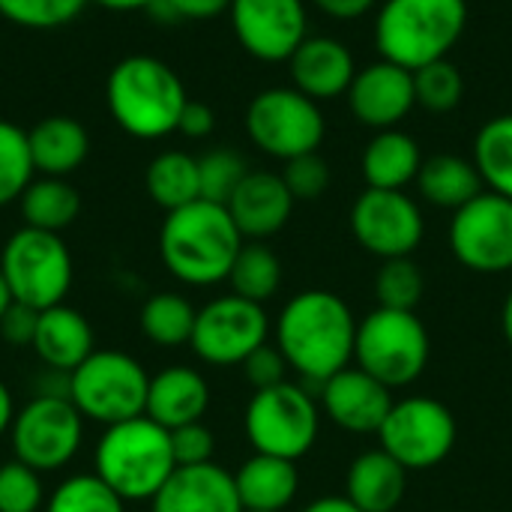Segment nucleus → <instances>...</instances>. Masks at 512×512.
Listing matches in <instances>:
<instances>
[{
	"mask_svg": "<svg viewBox=\"0 0 512 512\" xmlns=\"http://www.w3.org/2000/svg\"><path fill=\"white\" fill-rule=\"evenodd\" d=\"M30 159L42 177H69L78 171L90 153L87 129L66 114H51L27 129Z\"/></svg>",
	"mask_w": 512,
	"mask_h": 512,
	"instance_id": "a878e982",
	"label": "nucleus"
},
{
	"mask_svg": "<svg viewBox=\"0 0 512 512\" xmlns=\"http://www.w3.org/2000/svg\"><path fill=\"white\" fill-rule=\"evenodd\" d=\"M12 417H15L12 393H9V387L0 381V435H3V432H9V426H12Z\"/></svg>",
	"mask_w": 512,
	"mask_h": 512,
	"instance_id": "8fccbe9b",
	"label": "nucleus"
},
{
	"mask_svg": "<svg viewBox=\"0 0 512 512\" xmlns=\"http://www.w3.org/2000/svg\"><path fill=\"white\" fill-rule=\"evenodd\" d=\"M150 504L153 512H243L234 474L216 462L177 468Z\"/></svg>",
	"mask_w": 512,
	"mask_h": 512,
	"instance_id": "412c9836",
	"label": "nucleus"
},
{
	"mask_svg": "<svg viewBox=\"0 0 512 512\" xmlns=\"http://www.w3.org/2000/svg\"><path fill=\"white\" fill-rule=\"evenodd\" d=\"M294 204L297 201L288 192L282 174L249 171L225 207H228L237 231L243 234V240H267L288 225Z\"/></svg>",
	"mask_w": 512,
	"mask_h": 512,
	"instance_id": "aec40b11",
	"label": "nucleus"
},
{
	"mask_svg": "<svg viewBox=\"0 0 512 512\" xmlns=\"http://www.w3.org/2000/svg\"><path fill=\"white\" fill-rule=\"evenodd\" d=\"M198 309L174 291H159L141 306V333L159 348H180L192 342Z\"/></svg>",
	"mask_w": 512,
	"mask_h": 512,
	"instance_id": "2f4dec72",
	"label": "nucleus"
},
{
	"mask_svg": "<svg viewBox=\"0 0 512 512\" xmlns=\"http://www.w3.org/2000/svg\"><path fill=\"white\" fill-rule=\"evenodd\" d=\"M177 471L171 435L150 417L105 426L96 447V477L123 501H153Z\"/></svg>",
	"mask_w": 512,
	"mask_h": 512,
	"instance_id": "39448f33",
	"label": "nucleus"
},
{
	"mask_svg": "<svg viewBox=\"0 0 512 512\" xmlns=\"http://www.w3.org/2000/svg\"><path fill=\"white\" fill-rule=\"evenodd\" d=\"M243 375H246V381L255 387V390H267V387H276V384H285L288 378V360H285V354L279 351V345H270V342H264L261 348H255L243 363Z\"/></svg>",
	"mask_w": 512,
	"mask_h": 512,
	"instance_id": "37998d69",
	"label": "nucleus"
},
{
	"mask_svg": "<svg viewBox=\"0 0 512 512\" xmlns=\"http://www.w3.org/2000/svg\"><path fill=\"white\" fill-rule=\"evenodd\" d=\"M282 180H285L288 192L294 195V201H315L330 189L333 174H330L327 159L318 156V150H315V153L288 159L285 171H282Z\"/></svg>",
	"mask_w": 512,
	"mask_h": 512,
	"instance_id": "a19ab883",
	"label": "nucleus"
},
{
	"mask_svg": "<svg viewBox=\"0 0 512 512\" xmlns=\"http://www.w3.org/2000/svg\"><path fill=\"white\" fill-rule=\"evenodd\" d=\"M210 408V387L201 372L189 366H168L150 378L144 417L159 423L162 429H180L189 423H201Z\"/></svg>",
	"mask_w": 512,
	"mask_h": 512,
	"instance_id": "4be33fe9",
	"label": "nucleus"
},
{
	"mask_svg": "<svg viewBox=\"0 0 512 512\" xmlns=\"http://www.w3.org/2000/svg\"><path fill=\"white\" fill-rule=\"evenodd\" d=\"M216 129V114L210 105L204 102H186L183 114H180V123H177V132H183L186 138H207L210 132Z\"/></svg>",
	"mask_w": 512,
	"mask_h": 512,
	"instance_id": "a18cd8bd",
	"label": "nucleus"
},
{
	"mask_svg": "<svg viewBox=\"0 0 512 512\" xmlns=\"http://www.w3.org/2000/svg\"><path fill=\"white\" fill-rule=\"evenodd\" d=\"M123 498H117L96 474H75L63 480L48 504L45 512H126Z\"/></svg>",
	"mask_w": 512,
	"mask_h": 512,
	"instance_id": "c9c22d12",
	"label": "nucleus"
},
{
	"mask_svg": "<svg viewBox=\"0 0 512 512\" xmlns=\"http://www.w3.org/2000/svg\"><path fill=\"white\" fill-rule=\"evenodd\" d=\"M93 3H99L111 12H135V9H147L153 0H93Z\"/></svg>",
	"mask_w": 512,
	"mask_h": 512,
	"instance_id": "3c124183",
	"label": "nucleus"
},
{
	"mask_svg": "<svg viewBox=\"0 0 512 512\" xmlns=\"http://www.w3.org/2000/svg\"><path fill=\"white\" fill-rule=\"evenodd\" d=\"M357 318L351 306L333 291H300L276 318V345L288 366L312 381L324 384L354 360Z\"/></svg>",
	"mask_w": 512,
	"mask_h": 512,
	"instance_id": "f257e3e1",
	"label": "nucleus"
},
{
	"mask_svg": "<svg viewBox=\"0 0 512 512\" xmlns=\"http://www.w3.org/2000/svg\"><path fill=\"white\" fill-rule=\"evenodd\" d=\"M417 189L432 207L453 210V213L468 201H474L480 192H486L474 159L456 153H435L423 159V168L417 174Z\"/></svg>",
	"mask_w": 512,
	"mask_h": 512,
	"instance_id": "cd10ccee",
	"label": "nucleus"
},
{
	"mask_svg": "<svg viewBox=\"0 0 512 512\" xmlns=\"http://www.w3.org/2000/svg\"><path fill=\"white\" fill-rule=\"evenodd\" d=\"M351 231L354 240L381 261L411 258L426 237V219L405 189L366 186L351 207Z\"/></svg>",
	"mask_w": 512,
	"mask_h": 512,
	"instance_id": "ddd939ff",
	"label": "nucleus"
},
{
	"mask_svg": "<svg viewBox=\"0 0 512 512\" xmlns=\"http://www.w3.org/2000/svg\"><path fill=\"white\" fill-rule=\"evenodd\" d=\"M45 501L39 471L12 459L0 465V512H39Z\"/></svg>",
	"mask_w": 512,
	"mask_h": 512,
	"instance_id": "ea45409f",
	"label": "nucleus"
},
{
	"mask_svg": "<svg viewBox=\"0 0 512 512\" xmlns=\"http://www.w3.org/2000/svg\"><path fill=\"white\" fill-rule=\"evenodd\" d=\"M468 27V0H384L375 45L384 60L411 72L450 57Z\"/></svg>",
	"mask_w": 512,
	"mask_h": 512,
	"instance_id": "20e7f679",
	"label": "nucleus"
},
{
	"mask_svg": "<svg viewBox=\"0 0 512 512\" xmlns=\"http://www.w3.org/2000/svg\"><path fill=\"white\" fill-rule=\"evenodd\" d=\"M357 69L351 48L336 36H306L288 60L294 87L318 105L345 96Z\"/></svg>",
	"mask_w": 512,
	"mask_h": 512,
	"instance_id": "6ab92c4d",
	"label": "nucleus"
},
{
	"mask_svg": "<svg viewBox=\"0 0 512 512\" xmlns=\"http://www.w3.org/2000/svg\"><path fill=\"white\" fill-rule=\"evenodd\" d=\"M231 294L264 306L282 288V261L264 240H246L228 273Z\"/></svg>",
	"mask_w": 512,
	"mask_h": 512,
	"instance_id": "7c9ffc66",
	"label": "nucleus"
},
{
	"mask_svg": "<svg viewBox=\"0 0 512 512\" xmlns=\"http://www.w3.org/2000/svg\"><path fill=\"white\" fill-rule=\"evenodd\" d=\"M33 174L36 168L30 159L27 132L9 120H0V207L18 201Z\"/></svg>",
	"mask_w": 512,
	"mask_h": 512,
	"instance_id": "72a5a7b5",
	"label": "nucleus"
},
{
	"mask_svg": "<svg viewBox=\"0 0 512 512\" xmlns=\"http://www.w3.org/2000/svg\"><path fill=\"white\" fill-rule=\"evenodd\" d=\"M144 186L156 207H162L165 213L180 210L201 198L198 159L183 150H165L153 156V162L147 165Z\"/></svg>",
	"mask_w": 512,
	"mask_h": 512,
	"instance_id": "c756f323",
	"label": "nucleus"
},
{
	"mask_svg": "<svg viewBox=\"0 0 512 512\" xmlns=\"http://www.w3.org/2000/svg\"><path fill=\"white\" fill-rule=\"evenodd\" d=\"M408 489V471L381 447L360 453L345 477V498L360 512H396Z\"/></svg>",
	"mask_w": 512,
	"mask_h": 512,
	"instance_id": "b1692460",
	"label": "nucleus"
},
{
	"mask_svg": "<svg viewBox=\"0 0 512 512\" xmlns=\"http://www.w3.org/2000/svg\"><path fill=\"white\" fill-rule=\"evenodd\" d=\"M15 300H12V291H9V285H6V279H3V273H0V321H3V315H6V309L12 306Z\"/></svg>",
	"mask_w": 512,
	"mask_h": 512,
	"instance_id": "864d4df0",
	"label": "nucleus"
},
{
	"mask_svg": "<svg viewBox=\"0 0 512 512\" xmlns=\"http://www.w3.org/2000/svg\"><path fill=\"white\" fill-rule=\"evenodd\" d=\"M90 0H0V15L24 30H57L72 24Z\"/></svg>",
	"mask_w": 512,
	"mask_h": 512,
	"instance_id": "4c0bfd02",
	"label": "nucleus"
},
{
	"mask_svg": "<svg viewBox=\"0 0 512 512\" xmlns=\"http://www.w3.org/2000/svg\"><path fill=\"white\" fill-rule=\"evenodd\" d=\"M243 426L255 453L297 462L318 441L321 408L306 387L285 381L267 390H255L246 405Z\"/></svg>",
	"mask_w": 512,
	"mask_h": 512,
	"instance_id": "6e6552de",
	"label": "nucleus"
},
{
	"mask_svg": "<svg viewBox=\"0 0 512 512\" xmlns=\"http://www.w3.org/2000/svg\"><path fill=\"white\" fill-rule=\"evenodd\" d=\"M501 330H504V339L512 345V288L504 300V309H501Z\"/></svg>",
	"mask_w": 512,
	"mask_h": 512,
	"instance_id": "603ef678",
	"label": "nucleus"
},
{
	"mask_svg": "<svg viewBox=\"0 0 512 512\" xmlns=\"http://www.w3.org/2000/svg\"><path fill=\"white\" fill-rule=\"evenodd\" d=\"M393 402V390L357 366H348L321 384L324 414L333 426L351 435H378Z\"/></svg>",
	"mask_w": 512,
	"mask_h": 512,
	"instance_id": "a211bd4d",
	"label": "nucleus"
},
{
	"mask_svg": "<svg viewBox=\"0 0 512 512\" xmlns=\"http://www.w3.org/2000/svg\"><path fill=\"white\" fill-rule=\"evenodd\" d=\"M84 441V417L66 393H39L9 426V444L18 462L39 474L69 465Z\"/></svg>",
	"mask_w": 512,
	"mask_h": 512,
	"instance_id": "9b49d317",
	"label": "nucleus"
},
{
	"mask_svg": "<svg viewBox=\"0 0 512 512\" xmlns=\"http://www.w3.org/2000/svg\"><path fill=\"white\" fill-rule=\"evenodd\" d=\"M36 321H39V312L30 309V306H21V303H12L0 321V336L9 342V345H33V333H36Z\"/></svg>",
	"mask_w": 512,
	"mask_h": 512,
	"instance_id": "c03bdc74",
	"label": "nucleus"
},
{
	"mask_svg": "<svg viewBox=\"0 0 512 512\" xmlns=\"http://www.w3.org/2000/svg\"><path fill=\"white\" fill-rule=\"evenodd\" d=\"M150 375L123 351H93L75 372H69L66 396L84 420L114 426L144 417Z\"/></svg>",
	"mask_w": 512,
	"mask_h": 512,
	"instance_id": "0eeeda50",
	"label": "nucleus"
},
{
	"mask_svg": "<svg viewBox=\"0 0 512 512\" xmlns=\"http://www.w3.org/2000/svg\"><path fill=\"white\" fill-rule=\"evenodd\" d=\"M249 174L246 159L237 150L216 147L198 159V177H201V198L213 204H228L243 177Z\"/></svg>",
	"mask_w": 512,
	"mask_h": 512,
	"instance_id": "58836bf2",
	"label": "nucleus"
},
{
	"mask_svg": "<svg viewBox=\"0 0 512 512\" xmlns=\"http://www.w3.org/2000/svg\"><path fill=\"white\" fill-rule=\"evenodd\" d=\"M315 9H321L327 18H336V21H357L363 18L369 9L378 6V0H312Z\"/></svg>",
	"mask_w": 512,
	"mask_h": 512,
	"instance_id": "de8ad7c7",
	"label": "nucleus"
},
{
	"mask_svg": "<svg viewBox=\"0 0 512 512\" xmlns=\"http://www.w3.org/2000/svg\"><path fill=\"white\" fill-rule=\"evenodd\" d=\"M246 132L258 150L288 162L321 147L327 120L321 105L297 87H267L246 108Z\"/></svg>",
	"mask_w": 512,
	"mask_h": 512,
	"instance_id": "9d476101",
	"label": "nucleus"
},
{
	"mask_svg": "<svg viewBox=\"0 0 512 512\" xmlns=\"http://www.w3.org/2000/svg\"><path fill=\"white\" fill-rule=\"evenodd\" d=\"M228 15L243 51L261 63H288L309 36L306 0H231Z\"/></svg>",
	"mask_w": 512,
	"mask_h": 512,
	"instance_id": "dca6fc26",
	"label": "nucleus"
},
{
	"mask_svg": "<svg viewBox=\"0 0 512 512\" xmlns=\"http://www.w3.org/2000/svg\"><path fill=\"white\" fill-rule=\"evenodd\" d=\"M243 512H285L300 489L297 462L255 453L234 474Z\"/></svg>",
	"mask_w": 512,
	"mask_h": 512,
	"instance_id": "393cba45",
	"label": "nucleus"
},
{
	"mask_svg": "<svg viewBox=\"0 0 512 512\" xmlns=\"http://www.w3.org/2000/svg\"><path fill=\"white\" fill-rule=\"evenodd\" d=\"M432 342L417 312L378 306L357 321L354 363L390 390L411 387L429 366Z\"/></svg>",
	"mask_w": 512,
	"mask_h": 512,
	"instance_id": "423d86ee",
	"label": "nucleus"
},
{
	"mask_svg": "<svg viewBox=\"0 0 512 512\" xmlns=\"http://www.w3.org/2000/svg\"><path fill=\"white\" fill-rule=\"evenodd\" d=\"M423 291H426L423 270L411 258H390L381 264L375 276V297H378V306L384 309L414 312L423 300Z\"/></svg>",
	"mask_w": 512,
	"mask_h": 512,
	"instance_id": "f704fd0d",
	"label": "nucleus"
},
{
	"mask_svg": "<svg viewBox=\"0 0 512 512\" xmlns=\"http://www.w3.org/2000/svg\"><path fill=\"white\" fill-rule=\"evenodd\" d=\"M414 90H417V105H423L432 114H447L462 102L465 78L459 66L450 57H444L414 72Z\"/></svg>",
	"mask_w": 512,
	"mask_h": 512,
	"instance_id": "e433bc0d",
	"label": "nucleus"
},
{
	"mask_svg": "<svg viewBox=\"0 0 512 512\" xmlns=\"http://www.w3.org/2000/svg\"><path fill=\"white\" fill-rule=\"evenodd\" d=\"M420 168V144L402 129L375 132L360 156V171L369 189H405L408 183H417Z\"/></svg>",
	"mask_w": 512,
	"mask_h": 512,
	"instance_id": "bb28decb",
	"label": "nucleus"
},
{
	"mask_svg": "<svg viewBox=\"0 0 512 512\" xmlns=\"http://www.w3.org/2000/svg\"><path fill=\"white\" fill-rule=\"evenodd\" d=\"M33 354L54 372H75L96 348L90 321L72 306H51L39 312L33 333Z\"/></svg>",
	"mask_w": 512,
	"mask_h": 512,
	"instance_id": "5701e85b",
	"label": "nucleus"
},
{
	"mask_svg": "<svg viewBox=\"0 0 512 512\" xmlns=\"http://www.w3.org/2000/svg\"><path fill=\"white\" fill-rule=\"evenodd\" d=\"M345 96H348L351 114L360 126L375 129V132L399 129V123L417 105L414 72L381 57V60L357 69Z\"/></svg>",
	"mask_w": 512,
	"mask_h": 512,
	"instance_id": "f3484780",
	"label": "nucleus"
},
{
	"mask_svg": "<svg viewBox=\"0 0 512 512\" xmlns=\"http://www.w3.org/2000/svg\"><path fill=\"white\" fill-rule=\"evenodd\" d=\"M270 336L264 306L237 294L216 297L198 309L192 330V351L210 366H240Z\"/></svg>",
	"mask_w": 512,
	"mask_h": 512,
	"instance_id": "2eb2a0df",
	"label": "nucleus"
},
{
	"mask_svg": "<svg viewBox=\"0 0 512 512\" xmlns=\"http://www.w3.org/2000/svg\"><path fill=\"white\" fill-rule=\"evenodd\" d=\"M303 512H360L345 495H327V498H318L312 501Z\"/></svg>",
	"mask_w": 512,
	"mask_h": 512,
	"instance_id": "09e8293b",
	"label": "nucleus"
},
{
	"mask_svg": "<svg viewBox=\"0 0 512 512\" xmlns=\"http://www.w3.org/2000/svg\"><path fill=\"white\" fill-rule=\"evenodd\" d=\"M450 249L474 273L512 270V201L498 192H480L459 207L450 222Z\"/></svg>",
	"mask_w": 512,
	"mask_h": 512,
	"instance_id": "4468645a",
	"label": "nucleus"
},
{
	"mask_svg": "<svg viewBox=\"0 0 512 512\" xmlns=\"http://www.w3.org/2000/svg\"><path fill=\"white\" fill-rule=\"evenodd\" d=\"M171 453L177 468H192V465H207L213 462L216 453V438L204 423H189L180 429H171Z\"/></svg>",
	"mask_w": 512,
	"mask_h": 512,
	"instance_id": "79ce46f5",
	"label": "nucleus"
},
{
	"mask_svg": "<svg viewBox=\"0 0 512 512\" xmlns=\"http://www.w3.org/2000/svg\"><path fill=\"white\" fill-rule=\"evenodd\" d=\"M0 273L12 300L36 312L60 306L72 288V255L60 234L18 228L0 255Z\"/></svg>",
	"mask_w": 512,
	"mask_h": 512,
	"instance_id": "1a4fd4ad",
	"label": "nucleus"
},
{
	"mask_svg": "<svg viewBox=\"0 0 512 512\" xmlns=\"http://www.w3.org/2000/svg\"><path fill=\"white\" fill-rule=\"evenodd\" d=\"M243 243L246 240L237 231L228 207L204 198L165 213L159 231V255L165 270L192 288L228 282L231 264Z\"/></svg>",
	"mask_w": 512,
	"mask_h": 512,
	"instance_id": "f03ea898",
	"label": "nucleus"
},
{
	"mask_svg": "<svg viewBox=\"0 0 512 512\" xmlns=\"http://www.w3.org/2000/svg\"><path fill=\"white\" fill-rule=\"evenodd\" d=\"M18 204H21V219L27 228L51 231V234L66 231L81 213V195L63 177L30 180V186L24 189Z\"/></svg>",
	"mask_w": 512,
	"mask_h": 512,
	"instance_id": "c85d7f7f",
	"label": "nucleus"
},
{
	"mask_svg": "<svg viewBox=\"0 0 512 512\" xmlns=\"http://www.w3.org/2000/svg\"><path fill=\"white\" fill-rule=\"evenodd\" d=\"M180 21H210L231 9V0H168Z\"/></svg>",
	"mask_w": 512,
	"mask_h": 512,
	"instance_id": "49530a36",
	"label": "nucleus"
},
{
	"mask_svg": "<svg viewBox=\"0 0 512 512\" xmlns=\"http://www.w3.org/2000/svg\"><path fill=\"white\" fill-rule=\"evenodd\" d=\"M474 165L489 192L512 201V114H498L474 138Z\"/></svg>",
	"mask_w": 512,
	"mask_h": 512,
	"instance_id": "473e14b6",
	"label": "nucleus"
},
{
	"mask_svg": "<svg viewBox=\"0 0 512 512\" xmlns=\"http://www.w3.org/2000/svg\"><path fill=\"white\" fill-rule=\"evenodd\" d=\"M105 102L114 123L132 138H165L177 132L189 102L180 75L159 57L132 54L114 63L105 81Z\"/></svg>",
	"mask_w": 512,
	"mask_h": 512,
	"instance_id": "7ed1b4c3",
	"label": "nucleus"
},
{
	"mask_svg": "<svg viewBox=\"0 0 512 512\" xmlns=\"http://www.w3.org/2000/svg\"><path fill=\"white\" fill-rule=\"evenodd\" d=\"M456 417L453 411L429 396H408L393 402L378 441L408 474L438 468L456 447Z\"/></svg>",
	"mask_w": 512,
	"mask_h": 512,
	"instance_id": "f8f14e48",
	"label": "nucleus"
}]
</instances>
